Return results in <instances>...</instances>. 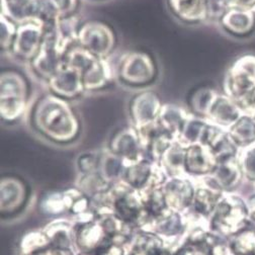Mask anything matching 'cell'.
I'll return each instance as SVG.
<instances>
[{
	"instance_id": "26",
	"label": "cell",
	"mask_w": 255,
	"mask_h": 255,
	"mask_svg": "<svg viewBox=\"0 0 255 255\" xmlns=\"http://www.w3.org/2000/svg\"><path fill=\"white\" fill-rule=\"evenodd\" d=\"M167 195L172 196V203L179 207H185L193 197V189L189 182L181 179H173L167 183Z\"/></svg>"
},
{
	"instance_id": "11",
	"label": "cell",
	"mask_w": 255,
	"mask_h": 255,
	"mask_svg": "<svg viewBox=\"0 0 255 255\" xmlns=\"http://www.w3.org/2000/svg\"><path fill=\"white\" fill-rule=\"evenodd\" d=\"M109 150L124 159L128 165L146 158L139 133L133 126L117 132L110 142Z\"/></svg>"
},
{
	"instance_id": "10",
	"label": "cell",
	"mask_w": 255,
	"mask_h": 255,
	"mask_svg": "<svg viewBox=\"0 0 255 255\" xmlns=\"http://www.w3.org/2000/svg\"><path fill=\"white\" fill-rule=\"evenodd\" d=\"M47 84L51 93L68 102L80 98L86 92L81 72L67 63L49 79Z\"/></svg>"
},
{
	"instance_id": "17",
	"label": "cell",
	"mask_w": 255,
	"mask_h": 255,
	"mask_svg": "<svg viewBox=\"0 0 255 255\" xmlns=\"http://www.w3.org/2000/svg\"><path fill=\"white\" fill-rule=\"evenodd\" d=\"M222 26L229 33L237 36L249 34L255 25L254 11L240 8H230L220 18Z\"/></svg>"
},
{
	"instance_id": "13",
	"label": "cell",
	"mask_w": 255,
	"mask_h": 255,
	"mask_svg": "<svg viewBox=\"0 0 255 255\" xmlns=\"http://www.w3.org/2000/svg\"><path fill=\"white\" fill-rule=\"evenodd\" d=\"M79 0H38L36 18L46 25H54L60 18L76 14Z\"/></svg>"
},
{
	"instance_id": "23",
	"label": "cell",
	"mask_w": 255,
	"mask_h": 255,
	"mask_svg": "<svg viewBox=\"0 0 255 255\" xmlns=\"http://www.w3.org/2000/svg\"><path fill=\"white\" fill-rule=\"evenodd\" d=\"M241 167L239 162L236 161L234 157L220 161L215 170L212 172L215 175L216 181L223 186H228L234 183L240 175Z\"/></svg>"
},
{
	"instance_id": "31",
	"label": "cell",
	"mask_w": 255,
	"mask_h": 255,
	"mask_svg": "<svg viewBox=\"0 0 255 255\" xmlns=\"http://www.w3.org/2000/svg\"><path fill=\"white\" fill-rule=\"evenodd\" d=\"M165 206V198L161 191L156 190L149 196L146 202V211L151 216L160 215Z\"/></svg>"
},
{
	"instance_id": "16",
	"label": "cell",
	"mask_w": 255,
	"mask_h": 255,
	"mask_svg": "<svg viewBox=\"0 0 255 255\" xmlns=\"http://www.w3.org/2000/svg\"><path fill=\"white\" fill-rule=\"evenodd\" d=\"M193 114L194 113L187 111L178 105L163 104L157 123L174 139V141H176L184 124L193 116Z\"/></svg>"
},
{
	"instance_id": "1",
	"label": "cell",
	"mask_w": 255,
	"mask_h": 255,
	"mask_svg": "<svg viewBox=\"0 0 255 255\" xmlns=\"http://www.w3.org/2000/svg\"><path fill=\"white\" fill-rule=\"evenodd\" d=\"M31 123L42 137L60 145L74 142L81 133L80 120L69 102L51 92L35 105Z\"/></svg>"
},
{
	"instance_id": "35",
	"label": "cell",
	"mask_w": 255,
	"mask_h": 255,
	"mask_svg": "<svg viewBox=\"0 0 255 255\" xmlns=\"http://www.w3.org/2000/svg\"><path fill=\"white\" fill-rule=\"evenodd\" d=\"M249 105H255V91H254V93H253V95H252L251 101L249 102V104H248L246 107H248ZM246 107H245V108H246ZM245 108H244V109H245Z\"/></svg>"
},
{
	"instance_id": "12",
	"label": "cell",
	"mask_w": 255,
	"mask_h": 255,
	"mask_svg": "<svg viewBox=\"0 0 255 255\" xmlns=\"http://www.w3.org/2000/svg\"><path fill=\"white\" fill-rule=\"evenodd\" d=\"M244 115L246 114L239 104L225 93H218L205 118L221 129L228 131Z\"/></svg>"
},
{
	"instance_id": "8",
	"label": "cell",
	"mask_w": 255,
	"mask_h": 255,
	"mask_svg": "<svg viewBox=\"0 0 255 255\" xmlns=\"http://www.w3.org/2000/svg\"><path fill=\"white\" fill-rule=\"evenodd\" d=\"M45 34L46 25L40 19L17 24L16 36L9 53L17 60L30 63L40 51Z\"/></svg>"
},
{
	"instance_id": "19",
	"label": "cell",
	"mask_w": 255,
	"mask_h": 255,
	"mask_svg": "<svg viewBox=\"0 0 255 255\" xmlns=\"http://www.w3.org/2000/svg\"><path fill=\"white\" fill-rule=\"evenodd\" d=\"M80 25L79 17L76 14L60 18L53 25L54 33L59 44L66 52L78 44V31Z\"/></svg>"
},
{
	"instance_id": "24",
	"label": "cell",
	"mask_w": 255,
	"mask_h": 255,
	"mask_svg": "<svg viewBox=\"0 0 255 255\" xmlns=\"http://www.w3.org/2000/svg\"><path fill=\"white\" fill-rule=\"evenodd\" d=\"M127 165L124 159L117 156L109 149L101 156L100 169L102 170V175L106 178H116L122 173L124 174Z\"/></svg>"
},
{
	"instance_id": "14",
	"label": "cell",
	"mask_w": 255,
	"mask_h": 255,
	"mask_svg": "<svg viewBox=\"0 0 255 255\" xmlns=\"http://www.w3.org/2000/svg\"><path fill=\"white\" fill-rule=\"evenodd\" d=\"M170 12L181 22L197 24L209 18L208 0H167Z\"/></svg>"
},
{
	"instance_id": "30",
	"label": "cell",
	"mask_w": 255,
	"mask_h": 255,
	"mask_svg": "<svg viewBox=\"0 0 255 255\" xmlns=\"http://www.w3.org/2000/svg\"><path fill=\"white\" fill-rule=\"evenodd\" d=\"M101 156L94 153H84L78 159V166L84 173L98 172L101 164Z\"/></svg>"
},
{
	"instance_id": "27",
	"label": "cell",
	"mask_w": 255,
	"mask_h": 255,
	"mask_svg": "<svg viewBox=\"0 0 255 255\" xmlns=\"http://www.w3.org/2000/svg\"><path fill=\"white\" fill-rule=\"evenodd\" d=\"M115 210L120 219L125 222H133L139 216V207L130 196L119 198L115 203Z\"/></svg>"
},
{
	"instance_id": "20",
	"label": "cell",
	"mask_w": 255,
	"mask_h": 255,
	"mask_svg": "<svg viewBox=\"0 0 255 255\" xmlns=\"http://www.w3.org/2000/svg\"><path fill=\"white\" fill-rule=\"evenodd\" d=\"M209 125L210 121L206 118L193 114L184 124L176 142L185 148L203 143Z\"/></svg>"
},
{
	"instance_id": "7",
	"label": "cell",
	"mask_w": 255,
	"mask_h": 255,
	"mask_svg": "<svg viewBox=\"0 0 255 255\" xmlns=\"http://www.w3.org/2000/svg\"><path fill=\"white\" fill-rule=\"evenodd\" d=\"M67 52L59 44L53 25L46 27V34L40 51L29 63L34 74L46 83L65 64Z\"/></svg>"
},
{
	"instance_id": "22",
	"label": "cell",
	"mask_w": 255,
	"mask_h": 255,
	"mask_svg": "<svg viewBox=\"0 0 255 255\" xmlns=\"http://www.w3.org/2000/svg\"><path fill=\"white\" fill-rule=\"evenodd\" d=\"M185 154L186 148L175 141L164 152L159 163L170 173L180 174L185 171Z\"/></svg>"
},
{
	"instance_id": "15",
	"label": "cell",
	"mask_w": 255,
	"mask_h": 255,
	"mask_svg": "<svg viewBox=\"0 0 255 255\" xmlns=\"http://www.w3.org/2000/svg\"><path fill=\"white\" fill-rule=\"evenodd\" d=\"M218 160L211 148L199 143L186 148L185 171L193 174H206L213 172Z\"/></svg>"
},
{
	"instance_id": "34",
	"label": "cell",
	"mask_w": 255,
	"mask_h": 255,
	"mask_svg": "<svg viewBox=\"0 0 255 255\" xmlns=\"http://www.w3.org/2000/svg\"><path fill=\"white\" fill-rule=\"evenodd\" d=\"M227 9L240 8L255 12V0H223Z\"/></svg>"
},
{
	"instance_id": "32",
	"label": "cell",
	"mask_w": 255,
	"mask_h": 255,
	"mask_svg": "<svg viewBox=\"0 0 255 255\" xmlns=\"http://www.w3.org/2000/svg\"><path fill=\"white\" fill-rule=\"evenodd\" d=\"M215 205L214 196L209 190H199L195 198L196 210L201 214H209Z\"/></svg>"
},
{
	"instance_id": "28",
	"label": "cell",
	"mask_w": 255,
	"mask_h": 255,
	"mask_svg": "<svg viewBox=\"0 0 255 255\" xmlns=\"http://www.w3.org/2000/svg\"><path fill=\"white\" fill-rule=\"evenodd\" d=\"M17 23L4 14L0 13V46L3 52H10L16 36Z\"/></svg>"
},
{
	"instance_id": "2",
	"label": "cell",
	"mask_w": 255,
	"mask_h": 255,
	"mask_svg": "<svg viewBox=\"0 0 255 255\" xmlns=\"http://www.w3.org/2000/svg\"><path fill=\"white\" fill-rule=\"evenodd\" d=\"M65 63L81 72L86 92L106 89L115 76L108 59L97 57L78 44L67 52Z\"/></svg>"
},
{
	"instance_id": "33",
	"label": "cell",
	"mask_w": 255,
	"mask_h": 255,
	"mask_svg": "<svg viewBox=\"0 0 255 255\" xmlns=\"http://www.w3.org/2000/svg\"><path fill=\"white\" fill-rule=\"evenodd\" d=\"M160 229L162 233L165 234H176L180 230V220L178 219L177 215L169 216L168 218L164 219L163 222L160 224Z\"/></svg>"
},
{
	"instance_id": "36",
	"label": "cell",
	"mask_w": 255,
	"mask_h": 255,
	"mask_svg": "<svg viewBox=\"0 0 255 255\" xmlns=\"http://www.w3.org/2000/svg\"><path fill=\"white\" fill-rule=\"evenodd\" d=\"M93 1H101V0H93Z\"/></svg>"
},
{
	"instance_id": "4",
	"label": "cell",
	"mask_w": 255,
	"mask_h": 255,
	"mask_svg": "<svg viewBox=\"0 0 255 255\" xmlns=\"http://www.w3.org/2000/svg\"><path fill=\"white\" fill-rule=\"evenodd\" d=\"M158 69L154 58L140 50L125 52L116 67V77L124 85L141 88L153 83Z\"/></svg>"
},
{
	"instance_id": "21",
	"label": "cell",
	"mask_w": 255,
	"mask_h": 255,
	"mask_svg": "<svg viewBox=\"0 0 255 255\" xmlns=\"http://www.w3.org/2000/svg\"><path fill=\"white\" fill-rule=\"evenodd\" d=\"M238 147H245L255 142V121L244 115L227 131Z\"/></svg>"
},
{
	"instance_id": "3",
	"label": "cell",
	"mask_w": 255,
	"mask_h": 255,
	"mask_svg": "<svg viewBox=\"0 0 255 255\" xmlns=\"http://www.w3.org/2000/svg\"><path fill=\"white\" fill-rule=\"evenodd\" d=\"M29 88L25 77L15 70H5L0 75V117L2 122L13 124L24 115L28 104Z\"/></svg>"
},
{
	"instance_id": "18",
	"label": "cell",
	"mask_w": 255,
	"mask_h": 255,
	"mask_svg": "<svg viewBox=\"0 0 255 255\" xmlns=\"http://www.w3.org/2000/svg\"><path fill=\"white\" fill-rule=\"evenodd\" d=\"M38 0H0L1 13L17 24L35 19Z\"/></svg>"
},
{
	"instance_id": "5",
	"label": "cell",
	"mask_w": 255,
	"mask_h": 255,
	"mask_svg": "<svg viewBox=\"0 0 255 255\" xmlns=\"http://www.w3.org/2000/svg\"><path fill=\"white\" fill-rule=\"evenodd\" d=\"M223 88L244 110L255 91V55H244L232 64L225 74Z\"/></svg>"
},
{
	"instance_id": "25",
	"label": "cell",
	"mask_w": 255,
	"mask_h": 255,
	"mask_svg": "<svg viewBox=\"0 0 255 255\" xmlns=\"http://www.w3.org/2000/svg\"><path fill=\"white\" fill-rule=\"evenodd\" d=\"M218 92L216 90L209 87L198 89L190 99V107L193 109V113L205 118Z\"/></svg>"
},
{
	"instance_id": "29",
	"label": "cell",
	"mask_w": 255,
	"mask_h": 255,
	"mask_svg": "<svg viewBox=\"0 0 255 255\" xmlns=\"http://www.w3.org/2000/svg\"><path fill=\"white\" fill-rule=\"evenodd\" d=\"M238 162L247 176L255 178V142L240 148Z\"/></svg>"
},
{
	"instance_id": "6",
	"label": "cell",
	"mask_w": 255,
	"mask_h": 255,
	"mask_svg": "<svg viewBox=\"0 0 255 255\" xmlns=\"http://www.w3.org/2000/svg\"><path fill=\"white\" fill-rule=\"evenodd\" d=\"M117 38L114 29L106 22L88 20L81 23L78 45L97 57L108 59L114 52Z\"/></svg>"
},
{
	"instance_id": "9",
	"label": "cell",
	"mask_w": 255,
	"mask_h": 255,
	"mask_svg": "<svg viewBox=\"0 0 255 255\" xmlns=\"http://www.w3.org/2000/svg\"><path fill=\"white\" fill-rule=\"evenodd\" d=\"M159 95L152 90H142L134 95L130 102V118L137 130L157 122L162 109Z\"/></svg>"
}]
</instances>
